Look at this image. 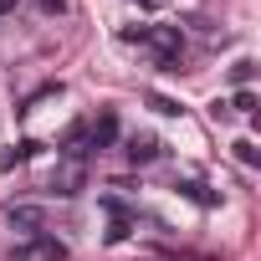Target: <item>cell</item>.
Here are the masks:
<instances>
[{"label": "cell", "mask_w": 261, "mask_h": 261, "mask_svg": "<svg viewBox=\"0 0 261 261\" xmlns=\"http://www.w3.org/2000/svg\"><path fill=\"white\" fill-rule=\"evenodd\" d=\"M6 225H11L16 236L36 241V236L46 230V210H41V205H11V210H6Z\"/></svg>", "instance_id": "7a4b0ae2"}, {"label": "cell", "mask_w": 261, "mask_h": 261, "mask_svg": "<svg viewBox=\"0 0 261 261\" xmlns=\"http://www.w3.org/2000/svg\"><path fill=\"white\" fill-rule=\"evenodd\" d=\"M36 6H41L46 16H62V11H67V0H36Z\"/></svg>", "instance_id": "5bb4252c"}, {"label": "cell", "mask_w": 261, "mask_h": 261, "mask_svg": "<svg viewBox=\"0 0 261 261\" xmlns=\"http://www.w3.org/2000/svg\"><path fill=\"white\" fill-rule=\"evenodd\" d=\"M128 230H134V225H128V220H113V230H108V246H118V241H128Z\"/></svg>", "instance_id": "4fadbf2b"}, {"label": "cell", "mask_w": 261, "mask_h": 261, "mask_svg": "<svg viewBox=\"0 0 261 261\" xmlns=\"http://www.w3.org/2000/svg\"><path fill=\"white\" fill-rule=\"evenodd\" d=\"M134 6H144V11H159V6H164V0H134Z\"/></svg>", "instance_id": "2e32d148"}, {"label": "cell", "mask_w": 261, "mask_h": 261, "mask_svg": "<svg viewBox=\"0 0 261 261\" xmlns=\"http://www.w3.org/2000/svg\"><path fill=\"white\" fill-rule=\"evenodd\" d=\"M36 149H41L36 139H21L16 149H6V154H0V169H16V164H26V159H36Z\"/></svg>", "instance_id": "5b68a950"}, {"label": "cell", "mask_w": 261, "mask_h": 261, "mask_svg": "<svg viewBox=\"0 0 261 261\" xmlns=\"http://www.w3.org/2000/svg\"><path fill=\"white\" fill-rule=\"evenodd\" d=\"M236 159H241L246 169H256V164H261V149H256L251 139H241V144H236Z\"/></svg>", "instance_id": "30bf717a"}, {"label": "cell", "mask_w": 261, "mask_h": 261, "mask_svg": "<svg viewBox=\"0 0 261 261\" xmlns=\"http://www.w3.org/2000/svg\"><path fill=\"white\" fill-rule=\"evenodd\" d=\"M149 108H154V113H164V118H179V113H185V108H179L174 97H164V92H149Z\"/></svg>", "instance_id": "9c48e42d"}, {"label": "cell", "mask_w": 261, "mask_h": 261, "mask_svg": "<svg viewBox=\"0 0 261 261\" xmlns=\"http://www.w3.org/2000/svg\"><path fill=\"white\" fill-rule=\"evenodd\" d=\"M179 195H185V200H195V205H215V195H210L205 185H179Z\"/></svg>", "instance_id": "7c38bea8"}, {"label": "cell", "mask_w": 261, "mask_h": 261, "mask_svg": "<svg viewBox=\"0 0 261 261\" xmlns=\"http://www.w3.org/2000/svg\"><path fill=\"white\" fill-rule=\"evenodd\" d=\"M16 6H21V0H0V21H6V16H16Z\"/></svg>", "instance_id": "9a60e30c"}, {"label": "cell", "mask_w": 261, "mask_h": 261, "mask_svg": "<svg viewBox=\"0 0 261 261\" xmlns=\"http://www.w3.org/2000/svg\"><path fill=\"white\" fill-rule=\"evenodd\" d=\"M36 256H41V261H67V246H62V241H51V236L41 230V236H36Z\"/></svg>", "instance_id": "8992f818"}, {"label": "cell", "mask_w": 261, "mask_h": 261, "mask_svg": "<svg viewBox=\"0 0 261 261\" xmlns=\"http://www.w3.org/2000/svg\"><path fill=\"white\" fill-rule=\"evenodd\" d=\"M123 154H128V164H154L159 159V139L154 134H134V139L123 144Z\"/></svg>", "instance_id": "277c9868"}, {"label": "cell", "mask_w": 261, "mask_h": 261, "mask_svg": "<svg viewBox=\"0 0 261 261\" xmlns=\"http://www.w3.org/2000/svg\"><path fill=\"white\" fill-rule=\"evenodd\" d=\"M51 190H57L62 200L82 195V190H87V159H62V164L51 169Z\"/></svg>", "instance_id": "6da1fadb"}, {"label": "cell", "mask_w": 261, "mask_h": 261, "mask_svg": "<svg viewBox=\"0 0 261 261\" xmlns=\"http://www.w3.org/2000/svg\"><path fill=\"white\" fill-rule=\"evenodd\" d=\"M113 144H118V113H97L87 123V154H102Z\"/></svg>", "instance_id": "3957f363"}, {"label": "cell", "mask_w": 261, "mask_h": 261, "mask_svg": "<svg viewBox=\"0 0 261 261\" xmlns=\"http://www.w3.org/2000/svg\"><path fill=\"white\" fill-rule=\"evenodd\" d=\"M225 113H246V118H251V113H256V92H251V87H241V92L225 102Z\"/></svg>", "instance_id": "ba28073f"}, {"label": "cell", "mask_w": 261, "mask_h": 261, "mask_svg": "<svg viewBox=\"0 0 261 261\" xmlns=\"http://www.w3.org/2000/svg\"><path fill=\"white\" fill-rule=\"evenodd\" d=\"M46 97H62V82H41V87H36V92H31L16 113H31V108H36V102H46Z\"/></svg>", "instance_id": "52a82bcc"}, {"label": "cell", "mask_w": 261, "mask_h": 261, "mask_svg": "<svg viewBox=\"0 0 261 261\" xmlns=\"http://www.w3.org/2000/svg\"><path fill=\"white\" fill-rule=\"evenodd\" d=\"M251 77H256V62H236L230 67V82L236 87H251Z\"/></svg>", "instance_id": "8fae6325"}]
</instances>
